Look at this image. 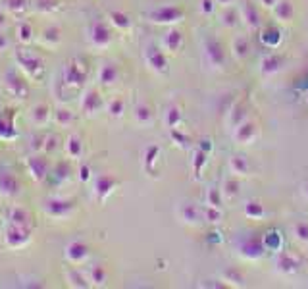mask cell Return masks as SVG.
<instances>
[{
	"label": "cell",
	"mask_w": 308,
	"mask_h": 289,
	"mask_svg": "<svg viewBox=\"0 0 308 289\" xmlns=\"http://www.w3.org/2000/svg\"><path fill=\"white\" fill-rule=\"evenodd\" d=\"M16 62L21 68V71L25 73L29 79L33 81H41L44 75V62L41 60V56H37L35 52L27 50V48H21L16 52Z\"/></svg>",
	"instance_id": "cell-1"
},
{
	"label": "cell",
	"mask_w": 308,
	"mask_h": 289,
	"mask_svg": "<svg viewBox=\"0 0 308 289\" xmlns=\"http://www.w3.org/2000/svg\"><path fill=\"white\" fill-rule=\"evenodd\" d=\"M4 241L12 249H21L29 245L31 241V228L29 226H18V224H6L4 229Z\"/></svg>",
	"instance_id": "cell-2"
},
{
	"label": "cell",
	"mask_w": 308,
	"mask_h": 289,
	"mask_svg": "<svg viewBox=\"0 0 308 289\" xmlns=\"http://www.w3.org/2000/svg\"><path fill=\"white\" fill-rule=\"evenodd\" d=\"M4 83H6V89H8L10 95L16 96V98H21V100H23V98H27V95H29V83L14 70L6 71Z\"/></svg>",
	"instance_id": "cell-3"
},
{
	"label": "cell",
	"mask_w": 308,
	"mask_h": 289,
	"mask_svg": "<svg viewBox=\"0 0 308 289\" xmlns=\"http://www.w3.org/2000/svg\"><path fill=\"white\" fill-rule=\"evenodd\" d=\"M73 211V204L66 199H50L44 202V212L52 218H64Z\"/></svg>",
	"instance_id": "cell-4"
},
{
	"label": "cell",
	"mask_w": 308,
	"mask_h": 289,
	"mask_svg": "<svg viewBox=\"0 0 308 289\" xmlns=\"http://www.w3.org/2000/svg\"><path fill=\"white\" fill-rule=\"evenodd\" d=\"M27 170L35 181H43L48 175V162L43 156H31L27 160Z\"/></svg>",
	"instance_id": "cell-5"
},
{
	"label": "cell",
	"mask_w": 308,
	"mask_h": 289,
	"mask_svg": "<svg viewBox=\"0 0 308 289\" xmlns=\"http://www.w3.org/2000/svg\"><path fill=\"white\" fill-rule=\"evenodd\" d=\"M83 79H85V70L81 68L79 62H70L64 70V81L71 87H77L83 83Z\"/></svg>",
	"instance_id": "cell-6"
},
{
	"label": "cell",
	"mask_w": 308,
	"mask_h": 289,
	"mask_svg": "<svg viewBox=\"0 0 308 289\" xmlns=\"http://www.w3.org/2000/svg\"><path fill=\"white\" fill-rule=\"evenodd\" d=\"M0 193L4 197H16L19 193V183L18 179L10 172H0Z\"/></svg>",
	"instance_id": "cell-7"
},
{
	"label": "cell",
	"mask_w": 308,
	"mask_h": 289,
	"mask_svg": "<svg viewBox=\"0 0 308 289\" xmlns=\"http://www.w3.org/2000/svg\"><path fill=\"white\" fill-rule=\"evenodd\" d=\"M18 135L16 127H14V120L10 114H4L0 112V139H14Z\"/></svg>",
	"instance_id": "cell-8"
},
{
	"label": "cell",
	"mask_w": 308,
	"mask_h": 289,
	"mask_svg": "<svg viewBox=\"0 0 308 289\" xmlns=\"http://www.w3.org/2000/svg\"><path fill=\"white\" fill-rule=\"evenodd\" d=\"M87 254H89V251L83 243H70L68 249H66V256L70 258L71 262H81Z\"/></svg>",
	"instance_id": "cell-9"
},
{
	"label": "cell",
	"mask_w": 308,
	"mask_h": 289,
	"mask_svg": "<svg viewBox=\"0 0 308 289\" xmlns=\"http://www.w3.org/2000/svg\"><path fill=\"white\" fill-rule=\"evenodd\" d=\"M29 212L25 208H21V206H14L8 214V222L10 224H18V226H29Z\"/></svg>",
	"instance_id": "cell-10"
},
{
	"label": "cell",
	"mask_w": 308,
	"mask_h": 289,
	"mask_svg": "<svg viewBox=\"0 0 308 289\" xmlns=\"http://www.w3.org/2000/svg\"><path fill=\"white\" fill-rule=\"evenodd\" d=\"M50 118V108L46 104H37L31 112V120L37 123V125H44Z\"/></svg>",
	"instance_id": "cell-11"
},
{
	"label": "cell",
	"mask_w": 308,
	"mask_h": 289,
	"mask_svg": "<svg viewBox=\"0 0 308 289\" xmlns=\"http://www.w3.org/2000/svg\"><path fill=\"white\" fill-rule=\"evenodd\" d=\"M93 43L97 44V46H104V44L110 43V33H108V29L104 25H97L93 27Z\"/></svg>",
	"instance_id": "cell-12"
},
{
	"label": "cell",
	"mask_w": 308,
	"mask_h": 289,
	"mask_svg": "<svg viewBox=\"0 0 308 289\" xmlns=\"http://www.w3.org/2000/svg\"><path fill=\"white\" fill-rule=\"evenodd\" d=\"M66 150H68V154L73 158H77L81 154V139L79 137H70L68 139V145H66Z\"/></svg>",
	"instance_id": "cell-13"
},
{
	"label": "cell",
	"mask_w": 308,
	"mask_h": 289,
	"mask_svg": "<svg viewBox=\"0 0 308 289\" xmlns=\"http://www.w3.org/2000/svg\"><path fill=\"white\" fill-rule=\"evenodd\" d=\"M43 41L46 44H56L58 41H60V31H58L56 27H48V29H44Z\"/></svg>",
	"instance_id": "cell-14"
},
{
	"label": "cell",
	"mask_w": 308,
	"mask_h": 289,
	"mask_svg": "<svg viewBox=\"0 0 308 289\" xmlns=\"http://www.w3.org/2000/svg\"><path fill=\"white\" fill-rule=\"evenodd\" d=\"M18 31H19V41H21V43H31V39H33V29H31L29 23H25V21L19 23Z\"/></svg>",
	"instance_id": "cell-15"
},
{
	"label": "cell",
	"mask_w": 308,
	"mask_h": 289,
	"mask_svg": "<svg viewBox=\"0 0 308 289\" xmlns=\"http://www.w3.org/2000/svg\"><path fill=\"white\" fill-rule=\"evenodd\" d=\"M116 75H118V71H116L114 66H104L100 71V81L102 83H114Z\"/></svg>",
	"instance_id": "cell-16"
},
{
	"label": "cell",
	"mask_w": 308,
	"mask_h": 289,
	"mask_svg": "<svg viewBox=\"0 0 308 289\" xmlns=\"http://www.w3.org/2000/svg\"><path fill=\"white\" fill-rule=\"evenodd\" d=\"M112 185H114V181H112V179H108L106 175H100V177L97 179V191L100 193V195H104V193H110Z\"/></svg>",
	"instance_id": "cell-17"
},
{
	"label": "cell",
	"mask_w": 308,
	"mask_h": 289,
	"mask_svg": "<svg viewBox=\"0 0 308 289\" xmlns=\"http://www.w3.org/2000/svg\"><path fill=\"white\" fill-rule=\"evenodd\" d=\"M73 120V116H71L70 110H66V108H60V110H56V122L62 123V125H66V123H70Z\"/></svg>",
	"instance_id": "cell-18"
},
{
	"label": "cell",
	"mask_w": 308,
	"mask_h": 289,
	"mask_svg": "<svg viewBox=\"0 0 308 289\" xmlns=\"http://www.w3.org/2000/svg\"><path fill=\"white\" fill-rule=\"evenodd\" d=\"M6 6L12 12H21L27 8V0H6Z\"/></svg>",
	"instance_id": "cell-19"
},
{
	"label": "cell",
	"mask_w": 308,
	"mask_h": 289,
	"mask_svg": "<svg viewBox=\"0 0 308 289\" xmlns=\"http://www.w3.org/2000/svg\"><path fill=\"white\" fill-rule=\"evenodd\" d=\"M91 278H93V281H95V283H104V270H102V268H95V270H93V274H91Z\"/></svg>",
	"instance_id": "cell-20"
},
{
	"label": "cell",
	"mask_w": 308,
	"mask_h": 289,
	"mask_svg": "<svg viewBox=\"0 0 308 289\" xmlns=\"http://www.w3.org/2000/svg\"><path fill=\"white\" fill-rule=\"evenodd\" d=\"M112 18H114V23H118V25H122V27H125V25H129V21H127V18L125 16H122V14H112Z\"/></svg>",
	"instance_id": "cell-21"
},
{
	"label": "cell",
	"mask_w": 308,
	"mask_h": 289,
	"mask_svg": "<svg viewBox=\"0 0 308 289\" xmlns=\"http://www.w3.org/2000/svg\"><path fill=\"white\" fill-rule=\"evenodd\" d=\"M70 280H73V281H71V285H83V287L87 285V283H83V278H81V276H77L75 272H71V274H70Z\"/></svg>",
	"instance_id": "cell-22"
},
{
	"label": "cell",
	"mask_w": 308,
	"mask_h": 289,
	"mask_svg": "<svg viewBox=\"0 0 308 289\" xmlns=\"http://www.w3.org/2000/svg\"><path fill=\"white\" fill-rule=\"evenodd\" d=\"M8 46H10L8 37H6V35H4V33H2V31H0V52H2V50H6Z\"/></svg>",
	"instance_id": "cell-23"
},
{
	"label": "cell",
	"mask_w": 308,
	"mask_h": 289,
	"mask_svg": "<svg viewBox=\"0 0 308 289\" xmlns=\"http://www.w3.org/2000/svg\"><path fill=\"white\" fill-rule=\"evenodd\" d=\"M110 110H114V112H112V114H114V116L120 114V102H114V106H112Z\"/></svg>",
	"instance_id": "cell-24"
},
{
	"label": "cell",
	"mask_w": 308,
	"mask_h": 289,
	"mask_svg": "<svg viewBox=\"0 0 308 289\" xmlns=\"http://www.w3.org/2000/svg\"><path fill=\"white\" fill-rule=\"evenodd\" d=\"M89 170H87V168H83V170H81V177H83V179H87V177H89Z\"/></svg>",
	"instance_id": "cell-25"
},
{
	"label": "cell",
	"mask_w": 308,
	"mask_h": 289,
	"mask_svg": "<svg viewBox=\"0 0 308 289\" xmlns=\"http://www.w3.org/2000/svg\"><path fill=\"white\" fill-rule=\"evenodd\" d=\"M0 25H4V16H0Z\"/></svg>",
	"instance_id": "cell-26"
}]
</instances>
